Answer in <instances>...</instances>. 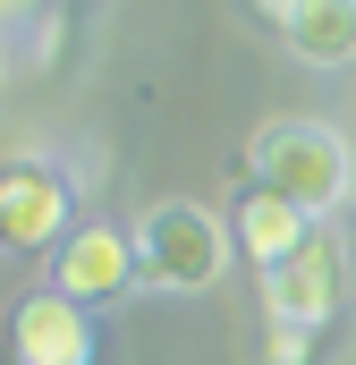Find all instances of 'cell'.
Here are the masks:
<instances>
[{"instance_id":"obj_5","label":"cell","mask_w":356,"mask_h":365,"mask_svg":"<svg viewBox=\"0 0 356 365\" xmlns=\"http://www.w3.org/2000/svg\"><path fill=\"white\" fill-rule=\"evenodd\" d=\"M136 280H145V255H136V238L110 230V221H85V230L60 247V264H51V289L77 297L85 314H93V306H119Z\"/></svg>"},{"instance_id":"obj_9","label":"cell","mask_w":356,"mask_h":365,"mask_svg":"<svg viewBox=\"0 0 356 365\" xmlns=\"http://www.w3.org/2000/svg\"><path fill=\"white\" fill-rule=\"evenodd\" d=\"M263 365H314V331L305 323H271L263 331Z\"/></svg>"},{"instance_id":"obj_10","label":"cell","mask_w":356,"mask_h":365,"mask_svg":"<svg viewBox=\"0 0 356 365\" xmlns=\"http://www.w3.org/2000/svg\"><path fill=\"white\" fill-rule=\"evenodd\" d=\"M297 9H305V0H255V17H263L271 34H280V26H288V17H297Z\"/></svg>"},{"instance_id":"obj_11","label":"cell","mask_w":356,"mask_h":365,"mask_svg":"<svg viewBox=\"0 0 356 365\" xmlns=\"http://www.w3.org/2000/svg\"><path fill=\"white\" fill-rule=\"evenodd\" d=\"M348 212H356V195H348Z\"/></svg>"},{"instance_id":"obj_6","label":"cell","mask_w":356,"mask_h":365,"mask_svg":"<svg viewBox=\"0 0 356 365\" xmlns=\"http://www.w3.org/2000/svg\"><path fill=\"white\" fill-rule=\"evenodd\" d=\"M9 340H17V365H93L102 357L93 314L77 306V297H60V289H34V297L17 306Z\"/></svg>"},{"instance_id":"obj_3","label":"cell","mask_w":356,"mask_h":365,"mask_svg":"<svg viewBox=\"0 0 356 365\" xmlns=\"http://www.w3.org/2000/svg\"><path fill=\"white\" fill-rule=\"evenodd\" d=\"M85 221H77V179L43 153H9L0 170V238L9 255H43V247H68Z\"/></svg>"},{"instance_id":"obj_4","label":"cell","mask_w":356,"mask_h":365,"mask_svg":"<svg viewBox=\"0 0 356 365\" xmlns=\"http://www.w3.org/2000/svg\"><path fill=\"white\" fill-rule=\"evenodd\" d=\"M340 297H348V255H340L331 221L314 230L305 255H288L280 272H263V314H271V323H305V331H323V323L340 314Z\"/></svg>"},{"instance_id":"obj_2","label":"cell","mask_w":356,"mask_h":365,"mask_svg":"<svg viewBox=\"0 0 356 365\" xmlns=\"http://www.w3.org/2000/svg\"><path fill=\"white\" fill-rule=\"evenodd\" d=\"M229 247H238V230L229 221H212L204 204H153L145 221H136V255H145V280L153 289H178V297H195V289H212L221 264H229Z\"/></svg>"},{"instance_id":"obj_1","label":"cell","mask_w":356,"mask_h":365,"mask_svg":"<svg viewBox=\"0 0 356 365\" xmlns=\"http://www.w3.org/2000/svg\"><path fill=\"white\" fill-rule=\"evenodd\" d=\"M246 170H255V187L305 204L314 221L340 212V204L356 195V153H348V136H340L331 119H271V128H255Z\"/></svg>"},{"instance_id":"obj_8","label":"cell","mask_w":356,"mask_h":365,"mask_svg":"<svg viewBox=\"0 0 356 365\" xmlns=\"http://www.w3.org/2000/svg\"><path fill=\"white\" fill-rule=\"evenodd\" d=\"M280 43H288V60H305V68H348L356 60V0H305V9L280 26Z\"/></svg>"},{"instance_id":"obj_7","label":"cell","mask_w":356,"mask_h":365,"mask_svg":"<svg viewBox=\"0 0 356 365\" xmlns=\"http://www.w3.org/2000/svg\"><path fill=\"white\" fill-rule=\"evenodd\" d=\"M229 230H238V247H246V264H255V272H280L288 255H305V247H314V230H323V221H314L305 204H288V195L255 187V195L238 204V221H229Z\"/></svg>"}]
</instances>
